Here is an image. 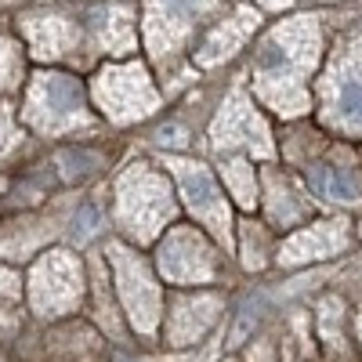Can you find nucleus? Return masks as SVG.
Listing matches in <instances>:
<instances>
[{
  "label": "nucleus",
  "instance_id": "obj_1",
  "mask_svg": "<svg viewBox=\"0 0 362 362\" xmlns=\"http://www.w3.org/2000/svg\"><path fill=\"white\" fill-rule=\"evenodd\" d=\"M322 51L319 18L297 15L268 33L254 62V95L279 116H300L312 109L305 76L315 69Z\"/></svg>",
  "mask_w": 362,
  "mask_h": 362
},
{
  "label": "nucleus",
  "instance_id": "obj_2",
  "mask_svg": "<svg viewBox=\"0 0 362 362\" xmlns=\"http://www.w3.org/2000/svg\"><path fill=\"white\" fill-rule=\"evenodd\" d=\"M112 214L116 228L134 247L156 243L177 218V199L167 170H156L153 163H131L112 185Z\"/></svg>",
  "mask_w": 362,
  "mask_h": 362
},
{
  "label": "nucleus",
  "instance_id": "obj_3",
  "mask_svg": "<svg viewBox=\"0 0 362 362\" xmlns=\"http://www.w3.org/2000/svg\"><path fill=\"white\" fill-rule=\"evenodd\" d=\"M105 264L112 272V290L119 297V308H124L131 329L138 337L153 341L163 322V286L156 268L124 239H109Z\"/></svg>",
  "mask_w": 362,
  "mask_h": 362
},
{
  "label": "nucleus",
  "instance_id": "obj_4",
  "mask_svg": "<svg viewBox=\"0 0 362 362\" xmlns=\"http://www.w3.org/2000/svg\"><path fill=\"white\" fill-rule=\"evenodd\" d=\"M22 119L37 134H69L76 127H90V109H87V90L73 73L40 69L33 73L22 98Z\"/></svg>",
  "mask_w": 362,
  "mask_h": 362
},
{
  "label": "nucleus",
  "instance_id": "obj_5",
  "mask_svg": "<svg viewBox=\"0 0 362 362\" xmlns=\"http://www.w3.org/2000/svg\"><path fill=\"white\" fill-rule=\"evenodd\" d=\"M163 167H167V177H174V185L181 192V206L192 214V221L214 239L218 247H232L235 243L232 203L221 189V181L214 177V170L199 160L181 156V153H167Z\"/></svg>",
  "mask_w": 362,
  "mask_h": 362
},
{
  "label": "nucleus",
  "instance_id": "obj_6",
  "mask_svg": "<svg viewBox=\"0 0 362 362\" xmlns=\"http://www.w3.org/2000/svg\"><path fill=\"white\" fill-rule=\"evenodd\" d=\"M218 243L199 225H170L156 239L153 268L160 283H170L174 290H199L218 279Z\"/></svg>",
  "mask_w": 362,
  "mask_h": 362
},
{
  "label": "nucleus",
  "instance_id": "obj_7",
  "mask_svg": "<svg viewBox=\"0 0 362 362\" xmlns=\"http://www.w3.org/2000/svg\"><path fill=\"white\" fill-rule=\"evenodd\" d=\"M25 297H29V308L44 319L76 312L87 297V272L80 254L62 247L44 250L25 276Z\"/></svg>",
  "mask_w": 362,
  "mask_h": 362
},
{
  "label": "nucleus",
  "instance_id": "obj_8",
  "mask_svg": "<svg viewBox=\"0 0 362 362\" xmlns=\"http://www.w3.org/2000/svg\"><path fill=\"white\" fill-rule=\"evenodd\" d=\"M90 98L109 124H138L160 109V90L141 62L102 66L90 80Z\"/></svg>",
  "mask_w": 362,
  "mask_h": 362
},
{
  "label": "nucleus",
  "instance_id": "obj_9",
  "mask_svg": "<svg viewBox=\"0 0 362 362\" xmlns=\"http://www.w3.org/2000/svg\"><path fill=\"white\" fill-rule=\"evenodd\" d=\"M210 148L218 156H257V160H272L276 156V141L264 124V116L254 109V98L243 87H235L225 98L221 112L210 124Z\"/></svg>",
  "mask_w": 362,
  "mask_h": 362
},
{
  "label": "nucleus",
  "instance_id": "obj_10",
  "mask_svg": "<svg viewBox=\"0 0 362 362\" xmlns=\"http://www.w3.org/2000/svg\"><path fill=\"white\" fill-rule=\"evenodd\" d=\"M225 0H141V33L153 58H167L185 44L196 25Z\"/></svg>",
  "mask_w": 362,
  "mask_h": 362
},
{
  "label": "nucleus",
  "instance_id": "obj_11",
  "mask_svg": "<svg viewBox=\"0 0 362 362\" xmlns=\"http://www.w3.org/2000/svg\"><path fill=\"white\" fill-rule=\"evenodd\" d=\"M225 312V297L218 290H177L167 305H163V322H160V334L167 348H189L199 344L210 329L218 326Z\"/></svg>",
  "mask_w": 362,
  "mask_h": 362
},
{
  "label": "nucleus",
  "instance_id": "obj_12",
  "mask_svg": "<svg viewBox=\"0 0 362 362\" xmlns=\"http://www.w3.org/2000/svg\"><path fill=\"white\" fill-rule=\"evenodd\" d=\"M355 247V228L348 218H322L308 221L293 232L283 235V243L276 247V264L279 268H305L319 264L329 257H344Z\"/></svg>",
  "mask_w": 362,
  "mask_h": 362
},
{
  "label": "nucleus",
  "instance_id": "obj_13",
  "mask_svg": "<svg viewBox=\"0 0 362 362\" xmlns=\"http://www.w3.org/2000/svg\"><path fill=\"white\" fill-rule=\"evenodd\" d=\"M261 177V206H264V218H268V228L276 232H293L300 225H308L312 214H315V199L308 192V185L286 170H279L276 163H268L257 170Z\"/></svg>",
  "mask_w": 362,
  "mask_h": 362
},
{
  "label": "nucleus",
  "instance_id": "obj_14",
  "mask_svg": "<svg viewBox=\"0 0 362 362\" xmlns=\"http://www.w3.org/2000/svg\"><path fill=\"white\" fill-rule=\"evenodd\" d=\"M257 25H261V15H257L250 4H235V8H228L218 22H210V29L203 33L199 47L192 51V54H196V66L210 69V66L228 62V58L250 40V33H254Z\"/></svg>",
  "mask_w": 362,
  "mask_h": 362
},
{
  "label": "nucleus",
  "instance_id": "obj_15",
  "mask_svg": "<svg viewBox=\"0 0 362 362\" xmlns=\"http://www.w3.org/2000/svg\"><path fill=\"white\" fill-rule=\"evenodd\" d=\"M18 29L33 51V58H44V62H58V58H69L80 47V25L69 15L58 11H29L18 18Z\"/></svg>",
  "mask_w": 362,
  "mask_h": 362
},
{
  "label": "nucleus",
  "instance_id": "obj_16",
  "mask_svg": "<svg viewBox=\"0 0 362 362\" xmlns=\"http://www.w3.org/2000/svg\"><path fill=\"white\" fill-rule=\"evenodd\" d=\"M322 116L348 134H362V73H337L322 87Z\"/></svg>",
  "mask_w": 362,
  "mask_h": 362
},
{
  "label": "nucleus",
  "instance_id": "obj_17",
  "mask_svg": "<svg viewBox=\"0 0 362 362\" xmlns=\"http://www.w3.org/2000/svg\"><path fill=\"white\" fill-rule=\"evenodd\" d=\"M138 11L134 4H105V8H95L87 15V25L95 33V44L119 58V54H131L138 51V25H134Z\"/></svg>",
  "mask_w": 362,
  "mask_h": 362
},
{
  "label": "nucleus",
  "instance_id": "obj_18",
  "mask_svg": "<svg viewBox=\"0 0 362 362\" xmlns=\"http://www.w3.org/2000/svg\"><path fill=\"white\" fill-rule=\"evenodd\" d=\"M315 334L322 344V362H362L355 337H348V319H344V300L341 297H322L315 308Z\"/></svg>",
  "mask_w": 362,
  "mask_h": 362
},
{
  "label": "nucleus",
  "instance_id": "obj_19",
  "mask_svg": "<svg viewBox=\"0 0 362 362\" xmlns=\"http://www.w3.org/2000/svg\"><path fill=\"white\" fill-rule=\"evenodd\" d=\"M308 192H315L326 203L337 206H355L362 203V181L337 163H312L308 167Z\"/></svg>",
  "mask_w": 362,
  "mask_h": 362
},
{
  "label": "nucleus",
  "instance_id": "obj_20",
  "mask_svg": "<svg viewBox=\"0 0 362 362\" xmlns=\"http://www.w3.org/2000/svg\"><path fill=\"white\" fill-rule=\"evenodd\" d=\"M218 170H221L225 196H232V203L239 210L254 214V210L261 206V177L254 170V160H247V156H221Z\"/></svg>",
  "mask_w": 362,
  "mask_h": 362
},
{
  "label": "nucleus",
  "instance_id": "obj_21",
  "mask_svg": "<svg viewBox=\"0 0 362 362\" xmlns=\"http://www.w3.org/2000/svg\"><path fill=\"white\" fill-rule=\"evenodd\" d=\"M239 261H243L247 272H261L276 261V247H272V232L261 221H239Z\"/></svg>",
  "mask_w": 362,
  "mask_h": 362
},
{
  "label": "nucleus",
  "instance_id": "obj_22",
  "mask_svg": "<svg viewBox=\"0 0 362 362\" xmlns=\"http://www.w3.org/2000/svg\"><path fill=\"white\" fill-rule=\"evenodd\" d=\"M58 163H62V177L66 181H80V177L95 174L102 167V156L90 153V148H66V153L58 156Z\"/></svg>",
  "mask_w": 362,
  "mask_h": 362
},
{
  "label": "nucleus",
  "instance_id": "obj_23",
  "mask_svg": "<svg viewBox=\"0 0 362 362\" xmlns=\"http://www.w3.org/2000/svg\"><path fill=\"white\" fill-rule=\"evenodd\" d=\"M98 232H102V210L95 203H83L73 218V239L76 243H87V239L98 235Z\"/></svg>",
  "mask_w": 362,
  "mask_h": 362
},
{
  "label": "nucleus",
  "instance_id": "obj_24",
  "mask_svg": "<svg viewBox=\"0 0 362 362\" xmlns=\"http://www.w3.org/2000/svg\"><path fill=\"white\" fill-rule=\"evenodd\" d=\"M18 76V47L0 37V90H8Z\"/></svg>",
  "mask_w": 362,
  "mask_h": 362
},
{
  "label": "nucleus",
  "instance_id": "obj_25",
  "mask_svg": "<svg viewBox=\"0 0 362 362\" xmlns=\"http://www.w3.org/2000/svg\"><path fill=\"white\" fill-rule=\"evenodd\" d=\"M18 141H22V127L15 124L11 109H8V105H0V156H8Z\"/></svg>",
  "mask_w": 362,
  "mask_h": 362
},
{
  "label": "nucleus",
  "instance_id": "obj_26",
  "mask_svg": "<svg viewBox=\"0 0 362 362\" xmlns=\"http://www.w3.org/2000/svg\"><path fill=\"white\" fill-rule=\"evenodd\" d=\"M0 297L4 300H18L22 297V276L11 272V268H4V264H0Z\"/></svg>",
  "mask_w": 362,
  "mask_h": 362
},
{
  "label": "nucleus",
  "instance_id": "obj_27",
  "mask_svg": "<svg viewBox=\"0 0 362 362\" xmlns=\"http://www.w3.org/2000/svg\"><path fill=\"white\" fill-rule=\"evenodd\" d=\"M355 348H358V355H362V305H358V312H355Z\"/></svg>",
  "mask_w": 362,
  "mask_h": 362
},
{
  "label": "nucleus",
  "instance_id": "obj_28",
  "mask_svg": "<svg viewBox=\"0 0 362 362\" xmlns=\"http://www.w3.org/2000/svg\"><path fill=\"white\" fill-rule=\"evenodd\" d=\"M257 4H261V8H286L290 0H257Z\"/></svg>",
  "mask_w": 362,
  "mask_h": 362
},
{
  "label": "nucleus",
  "instance_id": "obj_29",
  "mask_svg": "<svg viewBox=\"0 0 362 362\" xmlns=\"http://www.w3.org/2000/svg\"><path fill=\"white\" fill-rule=\"evenodd\" d=\"M138 362H156V358H138Z\"/></svg>",
  "mask_w": 362,
  "mask_h": 362
},
{
  "label": "nucleus",
  "instance_id": "obj_30",
  "mask_svg": "<svg viewBox=\"0 0 362 362\" xmlns=\"http://www.w3.org/2000/svg\"><path fill=\"white\" fill-rule=\"evenodd\" d=\"M0 4H15V0H0Z\"/></svg>",
  "mask_w": 362,
  "mask_h": 362
}]
</instances>
